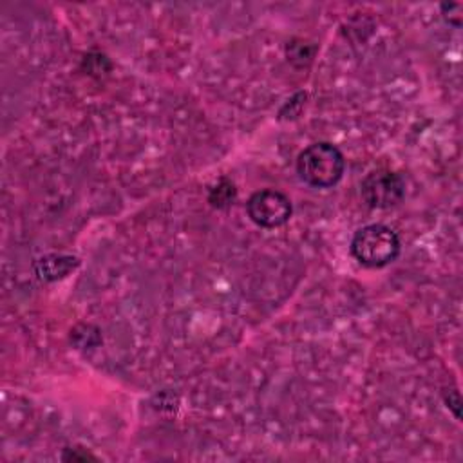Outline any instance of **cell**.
<instances>
[{"mask_svg":"<svg viewBox=\"0 0 463 463\" xmlns=\"http://www.w3.org/2000/svg\"><path fill=\"white\" fill-rule=\"evenodd\" d=\"M246 210L250 219L260 228H279L286 224L293 213L289 197L273 188L255 192L248 199Z\"/></svg>","mask_w":463,"mask_h":463,"instance_id":"3","label":"cell"},{"mask_svg":"<svg viewBox=\"0 0 463 463\" xmlns=\"http://www.w3.org/2000/svg\"><path fill=\"white\" fill-rule=\"evenodd\" d=\"M403 179L391 170H373L362 181V197L371 208H389L402 201Z\"/></svg>","mask_w":463,"mask_h":463,"instance_id":"4","label":"cell"},{"mask_svg":"<svg viewBox=\"0 0 463 463\" xmlns=\"http://www.w3.org/2000/svg\"><path fill=\"white\" fill-rule=\"evenodd\" d=\"M351 253L364 266L382 268L398 257L400 239L396 232L385 224H367L354 233Z\"/></svg>","mask_w":463,"mask_h":463,"instance_id":"2","label":"cell"},{"mask_svg":"<svg viewBox=\"0 0 463 463\" xmlns=\"http://www.w3.org/2000/svg\"><path fill=\"white\" fill-rule=\"evenodd\" d=\"M78 264L80 260L71 255H49L36 262V271L42 279L54 280L71 273Z\"/></svg>","mask_w":463,"mask_h":463,"instance_id":"5","label":"cell"},{"mask_svg":"<svg viewBox=\"0 0 463 463\" xmlns=\"http://www.w3.org/2000/svg\"><path fill=\"white\" fill-rule=\"evenodd\" d=\"M345 159L342 152L326 141L306 146L297 157L300 179L315 188H329L342 179Z\"/></svg>","mask_w":463,"mask_h":463,"instance_id":"1","label":"cell"},{"mask_svg":"<svg viewBox=\"0 0 463 463\" xmlns=\"http://www.w3.org/2000/svg\"><path fill=\"white\" fill-rule=\"evenodd\" d=\"M235 199V186L228 179H222L210 194V203L217 208L228 206Z\"/></svg>","mask_w":463,"mask_h":463,"instance_id":"6","label":"cell"}]
</instances>
